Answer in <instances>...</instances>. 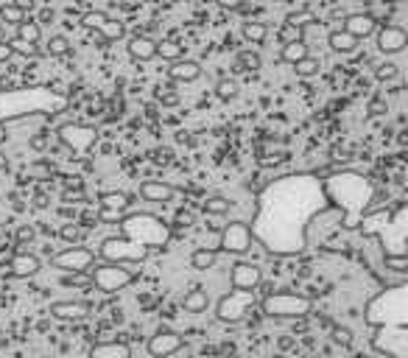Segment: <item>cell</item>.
<instances>
[{
	"label": "cell",
	"mask_w": 408,
	"mask_h": 358,
	"mask_svg": "<svg viewBox=\"0 0 408 358\" xmlns=\"http://www.w3.org/2000/svg\"><path fill=\"white\" fill-rule=\"evenodd\" d=\"M207 305H210V294L204 288H193L182 297V308L187 313H201V311H207Z\"/></svg>",
	"instance_id": "cell-26"
},
{
	"label": "cell",
	"mask_w": 408,
	"mask_h": 358,
	"mask_svg": "<svg viewBox=\"0 0 408 358\" xmlns=\"http://www.w3.org/2000/svg\"><path fill=\"white\" fill-rule=\"evenodd\" d=\"M216 95H219L221 101H233V98L238 95V81H235V79H219V81H216Z\"/></svg>",
	"instance_id": "cell-38"
},
{
	"label": "cell",
	"mask_w": 408,
	"mask_h": 358,
	"mask_svg": "<svg viewBox=\"0 0 408 358\" xmlns=\"http://www.w3.org/2000/svg\"><path fill=\"white\" fill-rule=\"evenodd\" d=\"M372 350L389 358H408V327H377Z\"/></svg>",
	"instance_id": "cell-13"
},
{
	"label": "cell",
	"mask_w": 408,
	"mask_h": 358,
	"mask_svg": "<svg viewBox=\"0 0 408 358\" xmlns=\"http://www.w3.org/2000/svg\"><path fill=\"white\" fill-rule=\"evenodd\" d=\"M40 269H42V260H40L37 255H31V252H23V249L15 252L12 260H9V274H12V277H20V280L34 277Z\"/></svg>",
	"instance_id": "cell-20"
},
{
	"label": "cell",
	"mask_w": 408,
	"mask_h": 358,
	"mask_svg": "<svg viewBox=\"0 0 408 358\" xmlns=\"http://www.w3.org/2000/svg\"><path fill=\"white\" fill-rule=\"evenodd\" d=\"M241 34H244V40H246V42H252V45H260V42L269 37V29H266V23L246 20V23L241 26Z\"/></svg>",
	"instance_id": "cell-31"
},
{
	"label": "cell",
	"mask_w": 408,
	"mask_h": 358,
	"mask_svg": "<svg viewBox=\"0 0 408 358\" xmlns=\"http://www.w3.org/2000/svg\"><path fill=\"white\" fill-rule=\"evenodd\" d=\"M68 109V98L48 87H23V90H0V146L6 140V129L31 115H59Z\"/></svg>",
	"instance_id": "cell-4"
},
{
	"label": "cell",
	"mask_w": 408,
	"mask_h": 358,
	"mask_svg": "<svg viewBox=\"0 0 408 358\" xmlns=\"http://www.w3.org/2000/svg\"><path fill=\"white\" fill-rule=\"evenodd\" d=\"M277 40H280V45H291V42H297V40H305V34H302L299 29L283 23V29L277 31Z\"/></svg>",
	"instance_id": "cell-41"
},
{
	"label": "cell",
	"mask_w": 408,
	"mask_h": 358,
	"mask_svg": "<svg viewBox=\"0 0 408 358\" xmlns=\"http://www.w3.org/2000/svg\"><path fill=\"white\" fill-rule=\"evenodd\" d=\"M260 305V294L258 291H230L216 302V316L224 325H238L244 322L255 308Z\"/></svg>",
	"instance_id": "cell-8"
},
{
	"label": "cell",
	"mask_w": 408,
	"mask_h": 358,
	"mask_svg": "<svg viewBox=\"0 0 408 358\" xmlns=\"http://www.w3.org/2000/svg\"><path fill=\"white\" fill-rule=\"evenodd\" d=\"M355 358H366V355H355Z\"/></svg>",
	"instance_id": "cell-58"
},
{
	"label": "cell",
	"mask_w": 408,
	"mask_h": 358,
	"mask_svg": "<svg viewBox=\"0 0 408 358\" xmlns=\"http://www.w3.org/2000/svg\"><path fill=\"white\" fill-rule=\"evenodd\" d=\"M319 56H305L302 62H297L294 65V70H297V76H302V79H313L316 73H319Z\"/></svg>",
	"instance_id": "cell-37"
},
{
	"label": "cell",
	"mask_w": 408,
	"mask_h": 358,
	"mask_svg": "<svg viewBox=\"0 0 408 358\" xmlns=\"http://www.w3.org/2000/svg\"><path fill=\"white\" fill-rule=\"evenodd\" d=\"M285 23L302 31L305 26H311V23H319V20L313 17V12H311V9H302V12H294V15H288V17H285Z\"/></svg>",
	"instance_id": "cell-39"
},
{
	"label": "cell",
	"mask_w": 408,
	"mask_h": 358,
	"mask_svg": "<svg viewBox=\"0 0 408 358\" xmlns=\"http://www.w3.org/2000/svg\"><path fill=\"white\" fill-rule=\"evenodd\" d=\"M81 26L93 34V40H95V45H109V42H118L120 37H123V26H120V20H115V17H109L107 12H87V15H81Z\"/></svg>",
	"instance_id": "cell-10"
},
{
	"label": "cell",
	"mask_w": 408,
	"mask_h": 358,
	"mask_svg": "<svg viewBox=\"0 0 408 358\" xmlns=\"http://www.w3.org/2000/svg\"><path fill=\"white\" fill-rule=\"evenodd\" d=\"M62 199H65V202H81V199H84V194H81V191H76V194L65 191V194H62Z\"/></svg>",
	"instance_id": "cell-51"
},
{
	"label": "cell",
	"mask_w": 408,
	"mask_h": 358,
	"mask_svg": "<svg viewBox=\"0 0 408 358\" xmlns=\"http://www.w3.org/2000/svg\"><path fill=\"white\" fill-rule=\"evenodd\" d=\"M65 185H68V188H76V191H81V188H84L79 176H68V179H65Z\"/></svg>",
	"instance_id": "cell-52"
},
{
	"label": "cell",
	"mask_w": 408,
	"mask_h": 358,
	"mask_svg": "<svg viewBox=\"0 0 408 358\" xmlns=\"http://www.w3.org/2000/svg\"><path fill=\"white\" fill-rule=\"evenodd\" d=\"M140 196H143L146 202L165 205V202H171V199L176 196V188L168 185V182H162V179H146V182L140 185Z\"/></svg>",
	"instance_id": "cell-22"
},
{
	"label": "cell",
	"mask_w": 408,
	"mask_h": 358,
	"mask_svg": "<svg viewBox=\"0 0 408 358\" xmlns=\"http://www.w3.org/2000/svg\"><path fill=\"white\" fill-rule=\"evenodd\" d=\"M126 51H129L132 59H137V62H148V59L157 56V40H154V37H140V34H134V37L129 40Z\"/></svg>",
	"instance_id": "cell-24"
},
{
	"label": "cell",
	"mask_w": 408,
	"mask_h": 358,
	"mask_svg": "<svg viewBox=\"0 0 408 358\" xmlns=\"http://www.w3.org/2000/svg\"><path fill=\"white\" fill-rule=\"evenodd\" d=\"M0 29H3V26H0Z\"/></svg>",
	"instance_id": "cell-60"
},
{
	"label": "cell",
	"mask_w": 408,
	"mask_h": 358,
	"mask_svg": "<svg viewBox=\"0 0 408 358\" xmlns=\"http://www.w3.org/2000/svg\"><path fill=\"white\" fill-rule=\"evenodd\" d=\"M3 168H6V157H3V154H0V171H3Z\"/></svg>",
	"instance_id": "cell-57"
},
{
	"label": "cell",
	"mask_w": 408,
	"mask_h": 358,
	"mask_svg": "<svg viewBox=\"0 0 408 358\" xmlns=\"http://www.w3.org/2000/svg\"><path fill=\"white\" fill-rule=\"evenodd\" d=\"M182 344H185L182 333H176V330H171V327H159V330L148 338V355H151V358H168V355L179 352Z\"/></svg>",
	"instance_id": "cell-17"
},
{
	"label": "cell",
	"mask_w": 408,
	"mask_h": 358,
	"mask_svg": "<svg viewBox=\"0 0 408 358\" xmlns=\"http://www.w3.org/2000/svg\"><path fill=\"white\" fill-rule=\"evenodd\" d=\"M260 68H263V59H260V54H258V51H249V48H244V51H238V54H235V70L258 73Z\"/></svg>",
	"instance_id": "cell-27"
},
{
	"label": "cell",
	"mask_w": 408,
	"mask_h": 358,
	"mask_svg": "<svg viewBox=\"0 0 408 358\" xmlns=\"http://www.w3.org/2000/svg\"><path fill=\"white\" fill-rule=\"evenodd\" d=\"M369 109H372V115H380V109H383V104H380V101H372V107H369Z\"/></svg>",
	"instance_id": "cell-55"
},
{
	"label": "cell",
	"mask_w": 408,
	"mask_h": 358,
	"mask_svg": "<svg viewBox=\"0 0 408 358\" xmlns=\"http://www.w3.org/2000/svg\"><path fill=\"white\" fill-rule=\"evenodd\" d=\"M260 311L269 319H305L313 311V299L294 291H269L260 299Z\"/></svg>",
	"instance_id": "cell-7"
},
{
	"label": "cell",
	"mask_w": 408,
	"mask_h": 358,
	"mask_svg": "<svg viewBox=\"0 0 408 358\" xmlns=\"http://www.w3.org/2000/svg\"><path fill=\"white\" fill-rule=\"evenodd\" d=\"M84 227H79V224H65L62 230H59V235H62V241H68V244H73V247H79L81 244V238H84Z\"/></svg>",
	"instance_id": "cell-40"
},
{
	"label": "cell",
	"mask_w": 408,
	"mask_h": 358,
	"mask_svg": "<svg viewBox=\"0 0 408 358\" xmlns=\"http://www.w3.org/2000/svg\"><path fill=\"white\" fill-rule=\"evenodd\" d=\"M15 40H20V42H26V45H37L40 40H42V29H40V23H34V20H23L20 26H17V37Z\"/></svg>",
	"instance_id": "cell-30"
},
{
	"label": "cell",
	"mask_w": 408,
	"mask_h": 358,
	"mask_svg": "<svg viewBox=\"0 0 408 358\" xmlns=\"http://www.w3.org/2000/svg\"><path fill=\"white\" fill-rule=\"evenodd\" d=\"M230 208H233V202L224 199V196H207L204 199V213H210V216H227Z\"/></svg>",
	"instance_id": "cell-36"
},
{
	"label": "cell",
	"mask_w": 408,
	"mask_h": 358,
	"mask_svg": "<svg viewBox=\"0 0 408 358\" xmlns=\"http://www.w3.org/2000/svg\"><path fill=\"white\" fill-rule=\"evenodd\" d=\"M305 56H311L305 40H297V42H291V45H283V54H280V59L288 62V65H297V62H302Z\"/></svg>",
	"instance_id": "cell-32"
},
{
	"label": "cell",
	"mask_w": 408,
	"mask_h": 358,
	"mask_svg": "<svg viewBox=\"0 0 408 358\" xmlns=\"http://www.w3.org/2000/svg\"><path fill=\"white\" fill-rule=\"evenodd\" d=\"M34 151H45L48 148V134H37V137H31V143H29Z\"/></svg>",
	"instance_id": "cell-50"
},
{
	"label": "cell",
	"mask_w": 408,
	"mask_h": 358,
	"mask_svg": "<svg viewBox=\"0 0 408 358\" xmlns=\"http://www.w3.org/2000/svg\"><path fill=\"white\" fill-rule=\"evenodd\" d=\"M216 260H219V249H207V247H204V249H196V252L190 255V266L198 269V272L213 269Z\"/></svg>",
	"instance_id": "cell-29"
},
{
	"label": "cell",
	"mask_w": 408,
	"mask_h": 358,
	"mask_svg": "<svg viewBox=\"0 0 408 358\" xmlns=\"http://www.w3.org/2000/svg\"><path fill=\"white\" fill-rule=\"evenodd\" d=\"M322 191L330 208L341 213V227L358 230L361 219L369 213V205L375 199L372 179L361 171H336L322 179Z\"/></svg>",
	"instance_id": "cell-3"
},
{
	"label": "cell",
	"mask_w": 408,
	"mask_h": 358,
	"mask_svg": "<svg viewBox=\"0 0 408 358\" xmlns=\"http://www.w3.org/2000/svg\"><path fill=\"white\" fill-rule=\"evenodd\" d=\"M120 235L104 238L98 258L104 263H143L154 249L171 241V224L154 213H126L120 221Z\"/></svg>",
	"instance_id": "cell-2"
},
{
	"label": "cell",
	"mask_w": 408,
	"mask_h": 358,
	"mask_svg": "<svg viewBox=\"0 0 408 358\" xmlns=\"http://www.w3.org/2000/svg\"><path fill=\"white\" fill-rule=\"evenodd\" d=\"M51 266L65 274H87L95 266V252L90 247H68L51 258Z\"/></svg>",
	"instance_id": "cell-12"
},
{
	"label": "cell",
	"mask_w": 408,
	"mask_h": 358,
	"mask_svg": "<svg viewBox=\"0 0 408 358\" xmlns=\"http://www.w3.org/2000/svg\"><path fill=\"white\" fill-rule=\"evenodd\" d=\"M101 202V213H98V221H120L126 216V210L132 208V196L123 194V191H107L98 196Z\"/></svg>",
	"instance_id": "cell-16"
},
{
	"label": "cell",
	"mask_w": 408,
	"mask_h": 358,
	"mask_svg": "<svg viewBox=\"0 0 408 358\" xmlns=\"http://www.w3.org/2000/svg\"><path fill=\"white\" fill-rule=\"evenodd\" d=\"M62 286L65 288H90L93 280H90V274H62Z\"/></svg>",
	"instance_id": "cell-44"
},
{
	"label": "cell",
	"mask_w": 408,
	"mask_h": 358,
	"mask_svg": "<svg viewBox=\"0 0 408 358\" xmlns=\"http://www.w3.org/2000/svg\"><path fill=\"white\" fill-rule=\"evenodd\" d=\"M0 347H3V338H0Z\"/></svg>",
	"instance_id": "cell-59"
},
{
	"label": "cell",
	"mask_w": 408,
	"mask_h": 358,
	"mask_svg": "<svg viewBox=\"0 0 408 358\" xmlns=\"http://www.w3.org/2000/svg\"><path fill=\"white\" fill-rule=\"evenodd\" d=\"M230 283L233 291H258L263 283V269L252 260H238L230 269Z\"/></svg>",
	"instance_id": "cell-15"
},
{
	"label": "cell",
	"mask_w": 408,
	"mask_h": 358,
	"mask_svg": "<svg viewBox=\"0 0 408 358\" xmlns=\"http://www.w3.org/2000/svg\"><path fill=\"white\" fill-rule=\"evenodd\" d=\"M9 45H12L15 56H17V54H20V56H29V59H40V56H42V51H40L37 45H26V42H20V40H9Z\"/></svg>",
	"instance_id": "cell-42"
},
{
	"label": "cell",
	"mask_w": 408,
	"mask_h": 358,
	"mask_svg": "<svg viewBox=\"0 0 408 358\" xmlns=\"http://www.w3.org/2000/svg\"><path fill=\"white\" fill-rule=\"evenodd\" d=\"M34 235H37V230H34V227H31V224H23V227H20V230H17V244H20V247H23V244H26V241H34Z\"/></svg>",
	"instance_id": "cell-48"
},
{
	"label": "cell",
	"mask_w": 408,
	"mask_h": 358,
	"mask_svg": "<svg viewBox=\"0 0 408 358\" xmlns=\"http://www.w3.org/2000/svg\"><path fill=\"white\" fill-rule=\"evenodd\" d=\"M397 65H391V62H386V65H380L377 70H375V76H377V81H391V79H397Z\"/></svg>",
	"instance_id": "cell-46"
},
{
	"label": "cell",
	"mask_w": 408,
	"mask_h": 358,
	"mask_svg": "<svg viewBox=\"0 0 408 358\" xmlns=\"http://www.w3.org/2000/svg\"><path fill=\"white\" fill-rule=\"evenodd\" d=\"M12 56H15V51H12V45H9V40H0V65L9 62Z\"/></svg>",
	"instance_id": "cell-49"
},
{
	"label": "cell",
	"mask_w": 408,
	"mask_h": 358,
	"mask_svg": "<svg viewBox=\"0 0 408 358\" xmlns=\"http://www.w3.org/2000/svg\"><path fill=\"white\" fill-rule=\"evenodd\" d=\"M201 76V65L196 59H179L168 68V79L171 81H179V84H190Z\"/></svg>",
	"instance_id": "cell-23"
},
{
	"label": "cell",
	"mask_w": 408,
	"mask_h": 358,
	"mask_svg": "<svg viewBox=\"0 0 408 358\" xmlns=\"http://www.w3.org/2000/svg\"><path fill=\"white\" fill-rule=\"evenodd\" d=\"M344 34H350L352 40H366L377 31V20L372 12H355V15H347L344 17Z\"/></svg>",
	"instance_id": "cell-18"
},
{
	"label": "cell",
	"mask_w": 408,
	"mask_h": 358,
	"mask_svg": "<svg viewBox=\"0 0 408 358\" xmlns=\"http://www.w3.org/2000/svg\"><path fill=\"white\" fill-rule=\"evenodd\" d=\"M93 313V302L87 299H62L51 302V316L54 319H84Z\"/></svg>",
	"instance_id": "cell-21"
},
{
	"label": "cell",
	"mask_w": 408,
	"mask_h": 358,
	"mask_svg": "<svg viewBox=\"0 0 408 358\" xmlns=\"http://www.w3.org/2000/svg\"><path fill=\"white\" fill-rule=\"evenodd\" d=\"M56 137L73 154H90V148L98 143V129L90 123H62L56 129Z\"/></svg>",
	"instance_id": "cell-11"
},
{
	"label": "cell",
	"mask_w": 408,
	"mask_h": 358,
	"mask_svg": "<svg viewBox=\"0 0 408 358\" xmlns=\"http://www.w3.org/2000/svg\"><path fill=\"white\" fill-rule=\"evenodd\" d=\"M26 20V12L17 6V3H3L0 6V26H20Z\"/></svg>",
	"instance_id": "cell-35"
},
{
	"label": "cell",
	"mask_w": 408,
	"mask_h": 358,
	"mask_svg": "<svg viewBox=\"0 0 408 358\" xmlns=\"http://www.w3.org/2000/svg\"><path fill=\"white\" fill-rule=\"evenodd\" d=\"M327 45L336 51V54H352L358 48V40H352L350 34H344L341 29L338 31H330L327 34Z\"/></svg>",
	"instance_id": "cell-28"
},
{
	"label": "cell",
	"mask_w": 408,
	"mask_h": 358,
	"mask_svg": "<svg viewBox=\"0 0 408 358\" xmlns=\"http://www.w3.org/2000/svg\"><path fill=\"white\" fill-rule=\"evenodd\" d=\"M327 210L322 179L313 173H285L258 194V213L252 219V241L266 252L288 258L308 247V233L316 216Z\"/></svg>",
	"instance_id": "cell-1"
},
{
	"label": "cell",
	"mask_w": 408,
	"mask_h": 358,
	"mask_svg": "<svg viewBox=\"0 0 408 358\" xmlns=\"http://www.w3.org/2000/svg\"><path fill=\"white\" fill-rule=\"evenodd\" d=\"M182 54H185V48H182L176 40H162V42H157V56L168 59L171 65H173V62H179V59H182Z\"/></svg>",
	"instance_id": "cell-34"
},
{
	"label": "cell",
	"mask_w": 408,
	"mask_h": 358,
	"mask_svg": "<svg viewBox=\"0 0 408 358\" xmlns=\"http://www.w3.org/2000/svg\"><path fill=\"white\" fill-rule=\"evenodd\" d=\"M90 358H132V347L126 341H98L90 347Z\"/></svg>",
	"instance_id": "cell-25"
},
{
	"label": "cell",
	"mask_w": 408,
	"mask_h": 358,
	"mask_svg": "<svg viewBox=\"0 0 408 358\" xmlns=\"http://www.w3.org/2000/svg\"><path fill=\"white\" fill-rule=\"evenodd\" d=\"M383 266L391 269L394 274H408V258H386L383 255Z\"/></svg>",
	"instance_id": "cell-45"
},
{
	"label": "cell",
	"mask_w": 408,
	"mask_h": 358,
	"mask_svg": "<svg viewBox=\"0 0 408 358\" xmlns=\"http://www.w3.org/2000/svg\"><path fill=\"white\" fill-rule=\"evenodd\" d=\"M333 341L347 347V344L352 341V330H350V327H333Z\"/></svg>",
	"instance_id": "cell-47"
},
{
	"label": "cell",
	"mask_w": 408,
	"mask_h": 358,
	"mask_svg": "<svg viewBox=\"0 0 408 358\" xmlns=\"http://www.w3.org/2000/svg\"><path fill=\"white\" fill-rule=\"evenodd\" d=\"M363 319L369 327H408V286L394 283L372 297L363 308Z\"/></svg>",
	"instance_id": "cell-6"
},
{
	"label": "cell",
	"mask_w": 408,
	"mask_h": 358,
	"mask_svg": "<svg viewBox=\"0 0 408 358\" xmlns=\"http://www.w3.org/2000/svg\"><path fill=\"white\" fill-rule=\"evenodd\" d=\"M6 238V224H0V241Z\"/></svg>",
	"instance_id": "cell-56"
},
{
	"label": "cell",
	"mask_w": 408,
	"mask_h": 358,
	"mask_svg": "<svg viewBox=\"0 0 408 358\" xmlns=\"http://www.w3.org/2000/svg\"><path fill=\"white\" fill-rule=\"evenodd\" d=\"M70 40L65 37V34H54L48 42H45V56H54V59H59V56H68L70 54Z\"/></svg>",
	"instance_id": "cell-33"
},
{
	"label": "cell",
	"mask_w": 408,
	"mask_h": 358,
	"mask_svg": "<svg viewBox=\"0 0 408 358\" xmlns=\"http://www.w3.org/2000/svg\"><path fill=\"white\" fill-rule=\"evenodd\" d=\"M157 101H159L162 107H179L182 98H179V93L168 84V87H159V90H157Z\"/></svg>",
	"instance_id": "cell-43"
},
{
	"label": "cell",
	"mask_w": 408,
	"mask_h": 358,
	"mask_svg": "<svg viewBox=\"0 0 408 358\" xmlns=\"http://www.w3.org/2000/svg\"><path fill=\"white\" fill-rule=\"evenodd\" d=\"M219 249H221V252H230V255H246V252L252 249L249 224H246V221H230V224L221 230Z\"/></svg>",
	"instance_id": "cell-14"
},
{
	"label": "cell",
	"mask_w": 408,
	"mask_h": 358,
	"mask_svg": "<svg viewBox=\"0 0 408 358\" xmlns=\"http://www.w3.org/2000/svg\"><path fill=\"white\" fill-rule=\"evenodd\" d=\"M408 45V34L400 26H380L377 29V51L380 54H400Z\"/></svg>",
	"instance_id": "cell-19"
},
{
	"label": "cell",
	"mask_w": 408,
	"mask_h": 358,
	"mask_svg": "<svg viewBox=\"0 0 408 358\" xmlns=\"http://www.w3.org/2000/svg\"><path fill=\"white\" fill-rule=\"evenodd\" d=\"M176 221H182V224H185V227H187V224H190V221H193V216H190V213H179V219H176Z\"/></svg>",
	"instance_id": "cell-54"
},
{
	"label": "cell",
	"mask_w": 408,
	"mask_h": 358,
	"mask_svg": "<svg viewBox=\"0 0 408 358\" xmlns=\"http://www.w3.org/2000/svg\"><path fill=\"white\" fill-rule=\"evenodd\" d=\"M40 20H42V23H48V20H54V12H51V9H42V15H40Z\"/></svg>",
	"instance_id": "cell-53"
},
{
	"label": "cell",
	"mask_w": 408,
	"mask_h": 358,
	"mask_svg": "<svg viewBox=\"0 0 408 358\" xmlns=\"http://www.w3.org/2000/svg\"><path fill=\"white\" fill-rule=\"evenodd\" d=\"M358 230L369 238H377L386 258H408V205L400 202L394 210L366 213Z\"/></svg>",
	"instance_id": "cell-5"
},
{
	"label": "cell",
	"mask_w": 408,
	"mask_h": 358,
	"mask_svg": "<svg viewBox=\"0 0 408 358\" xmlns=\"http://www.w3.org/2000/svg\"><path fill=\"white\" fill-rule=\"evenodd\" d=\"M87 274H90L93 286H95L98 291H104V294H118V291H123L126 286H132L134 277H137L132 269L118 266V263H95V269H90Z\"/></svg>",
	"instance_id": "cell-9"
}]
</instances>
